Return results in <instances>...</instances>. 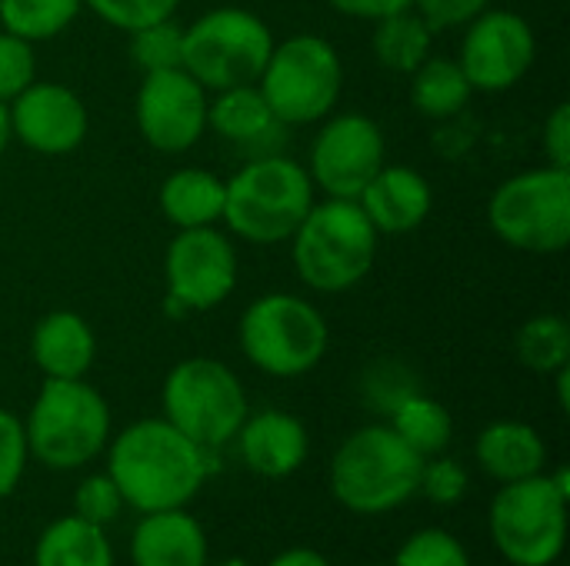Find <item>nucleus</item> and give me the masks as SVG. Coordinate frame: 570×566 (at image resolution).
<instances>
[{
  "label": "nucleus",
  "mask_w": 570,
  "mask_h": 566,
  "mask_svg": "<svg viewBox=\"0 0 570 566\" xmlns=\"http://www.w3.org/2000/svg\"><path fill=\"white\" fill-rule=\"evenodd\" d=\"M214 454L187 440L164 417L124 427L107 444V477L127 507L140 514L187 507L214 474Z\"/></svg>",
  "instance_id": "1"
},
{
  "label": "nucleus",
  "mask_w": 570,
  "mask_h": 566,
  "mask_svg": "<svg viewBox=\"0 0 570 566\" xmlns=\"http://www.w3.org/2000/svg\"><path fill=\"white\" fill-rule=\"evenodd\" d=\"M314 207V183L307 167L284 157L264 153L244 163L224 180V224L234 237L271 247L287 244L307 210Z\"/></svg>",
  "instance_id": "2"
},
{
  "label": "nucleus",
  "mask_w": 570,
  "mask_h": 566,
  "mask_svg": "<svg viewBox=\"0 0 570 566\" xmlns=\"http://www.w3.org/2000/svg\"><path fill=\"white\" fill-rule=\"evenodd\" d=\"M377 240L381 234L357 200L327 197L324 203L314 200L287 244L304 287L317 294H344L371 274Z\"/></svg>",
  "instance_id": "3"
},
{
  "label": "nucleus",
  "mask_w": 570,
  "mask_h": 566,
  "mask_svg": "<svg viewBox=\"0 0 570 566\" xmlns=\"http://www.w3.org/2000/svg\"><path fill=\"white\" fill-rule=\"evenodd\" d=\"M424 457L411 450L391 424L354 430L331 460V494L361 517H377L404 507L421 484Z\"/></svg>",
  "instance_id": "4"
},
{
  "label": "nucleus",
  "mask_w": 570,
  "mask_h": 566,
  "mask_svg": "<svg viewBox=\"0 0 570 566\" xmlns=\"http://www.w3.org/2000/svg\"><path fill=\"white\" fill-rule=\"evenodd\" d=\"M27 450L50 470H77L110 444V407L80 380H43L23 420Z\"/></svg>",
  "instance_id": "5"
},
{
  "label": "nucleus",
  "mask_w": 570,
  "mask_h": 566,
  "mask_svg": "<svg viewBox=\"0 0 570 566\" xmlns=\"http://www.w3.org/2000/svg\"><path fill=\"white\" fill-rule=\"evenodd\" d=\"M570 470L501 484L491 500V540L511 566H551L568 540Z\"/></svg>",
  "instance_id": "6"
},
{
  "label": "nucleus",
  "mask_w": 570,
  "mask_h": 566,
  "mask_svg": "<svg viewBox=\"0 0 570 566\" xmlns=\"http://www.w3.org/2000/svg\"><path fill=\"white\" fill-rule=\"evenodd\" d=\"M237 344L261 374L294 380L324 360L331 327L311 300L297 294H264L240 314Z\"/></svg>",
  "instance_id": "7"
},
{
  "label": "nucleus",
  "mask_w": 570,
  "mask_h": 566,
  "mask_svg": "<svg viewBox=\"0 0 570 566\" xmlns=\"http://www.w3.org/2000/svg\"><path fill=\"white\" fill-rule=\"evenodd\" d=\"M257 87L284 127L317 123L331 117L344 87V63L331 40L294 33L274 43Z\"/></svg>",
  "instance_id": "8"
},
{
  "label": "nucleus",
  "mask_w": 570,
  "mask_h": 566,
  "mask_svg": "<svg viewBox=\"0 0 570 566\" xmlns=\"http://www.w3.org/2000/svg\"><path fill=\"white\" fill-rule=\"evenodd\" d=\"M164 420L204 450L230 444L247 420V394L230 367L214 357H187L170 367L160 390Z\"/></svg>",
  "instance_id": "9"
},
{
  "label": "nucleus",
  "mask_w": 570,
  "mask_h": 566,
  "mask_svg": "<svg viewBox=\"0 0 570 566\" xmlns=\"http://www.w3.org/2000/svg\"><path fill=\"white\" fill-rule=\"evenodd\" d=\"M271 27L244 7H214L184 27L180 67L207 90H227L240 83H257L271 50Z\"/></svg>",
  "instance_id": "10"
},
{
  "label": "nucleus",
  "mask_w": 570,
  "mask_h": 566,
  "mask_svg": "<svg viewBox=\"0 0 570 566\" xmlns=\"http://www.w3.org/2000/svg\"><path fill=\"white\" fill-rule=\"evenodd\" d=\"M501 244L521 254H561L570 240V170L551 163L508 177L488 203Z\"/></svg>",
  "instance_id": "11"
},
{
  "label": "nucleus",
  "mask_w": 570,
  "mask_h": 566,
  "mask_svg": "<svg viewBox=\"0 0 570 566\" xmlns=\"http://www.w3.org/2000/svg\"><path fill=\"white\" fill-rule=\"evenodd\" d=\"M167 314L187 317L220 307L237 287V250L217 227L177 230L164 254Z\"/></svg>",
  "instance_id": "12"
},
{
  "label": "nucleus",
  "mask_w": 570,
  "mask_h": 566,
  "mask_svg": "<svg viewBox=\"0 0 570 566\" xmlns=\"http://www.w3.org/2000/svg\"><path fill=\"white\" fill-rule=\"evenodd\" d=\"M381 167H384V133L377 120L357 110L324 117V127L311 143V160H307V177L314 190H324L327 197H341V200H357Z\"/></svg>",
  "instance_id": "13"
},
{
  "label": "nucleus",
  "mask_w": 570,
  "mask_h": 566,
  "mask_svg": "<svg viewBox=\"0 0 570 566\" xmlns=\"http://www.w3.org/2000/svg\"><path fill=\"white\" fill-rule=\"evenodd\" d=\"M538 53L531 23L514 10L488 7L464 30L458 63L468 83L481 93H504L524 80Z\"/></svg>",
  "instance_id": "14"
},
{
  "label": "nucleus",
  "mask_w": 570,
  "mask_h": 566,
  "mask_svg": "<svg viewBox=\"0 0 570 566\" xmlns=\"http://www.w3.org/2000/svg\"><path fill=\"white\" fill-rule=\"evenodd\" d=\"M134 120L154 150L184 153L207 130V90L184 67L144 73L134 97Z\"/></svg>",
  "instance_id": "15"
},
{
  "label": "nucleus",
  "mask_w": 570,
  "mask_h": 566,
  "mask_svg": "<svg viewBox=\"0 0 570 566\" xmlns=\"http://www.w3.org/2000/svg\"><path fill=\"white\" fill-rule=\"evenodd\" d=\"M7 113L10 137L43 157L73 153L90 130L87 103L70 87L53 80H33L23 93H17L7 103Z\"/></svg>",
  "instance_id": "16"
},
{
  "label": "nucleus",
  "mask_w": 570,
  "mask_h": 566,
  "mask_svg": "<svg viewBox=\"0 0 570 566\" xmlns=\"http://www.w3.org/2000/svg\"><path fill=\"white\" fill-rule=\"evenodd\" d=\"M361 210L377 234H411L417 230L434 207V190L428 177L404 163H384L357 197Z\"/></svg>",
  "instance_id": "17"
},
{
  "label": "nucleus",
  "mask_w": 570,
  "mask_h": 566,
  "mask_svg": "<svg viewBox=\"0 0 570 566\" xmlns=\"http://www.w3.org/2000/svg\"><path fill=\"white\" fill-rule=\"evenodd\" d=\"M234 440L240 447L244 464L257 477H267V480H284L297 474L311 450L307 427L294 414H284V410L247 414Z\"/></svg>",
  "instance_id": "18"
},
{
  "label": "nucleus",
  "mask_w": 570,
  "mask_h": 566,
  "mask_svg": "<svg viewBox=\"0 0 570 566\" xmlns=\"http://www.w3.org/2000/svg\"><path fill=\"white\" fill-rule=\"evenodd\" d=\"M134 566H207V534L187 507L144 514L130 534Z\"/></svg>",
  "instance_id": "19"
},
{
  "label": "nucleus",
  "mask_w": 570,
  "mask_h": 566,
  "mask_svg": "<svg viewBox=\"0 0 570 566\" xmlns=\"http://www.w3.org/2000/svg\"><path fill=\"white\" fill-rule=\"evenodd\" d=\"M30 357L43 380H80L94 367L97 337L73 310H50L30 334Z\"/></svg>",
  "instance_id": "20"
},
{
  "label": "nucleus",
  "mask_w": 570,
  "mask_h": 566,
  "mask_svg": "<svg viewBox=\"0 0 570 566\" xmlns=\"http://www.w3.org/2000/svg\"><path fill=\"white\" fill-rule=\"evenodd\" d=\"M474 457L481 470L498 484H514L544 474L548 467V444L544 437L521 420H498L488 424L474 444Z\"/></svg>",
  "instance_id": "21"
},
{
  "label": "nucleus",
  "mask_w": 570,
  "mask_h": 566,
  "mask_svg": "<svg viewBox=\"0 0 570 566\" xmlns=\"http://www.w3.org/2000/svg\"><path fill=\"white\" fill-rule=\"evenodd\" d=\"M284 123L274 117L257 83H240L207 97V130L237 147L267 143Z\"/></svg>",
  "instance_id": "22"
},
{
  "label": "nucleus",
  "mask_w": 570,
  "mask_h": 566,
  "mask_svg": "<svg viewBox=\"0 0 570 566\" xmlns=\"http://www.w3.org/2000/svg\"><path fill=\"white\" fill-rule=\"evenodd\" d=\"M157 207L177 230L217 227L224 217V180L200 167H180L164 177L157 190Z\"/></svg>",
  "instance_id": "23"
},
{
  "label": "nucleus",
  "mask_w": 570,
  "mask_h": 566,
  "mask_svg": "<svg viewBox=\"0 0 570 566\" xmlns=\"http://www.w3.org/2000/svg\"><path fill=\"white\" fill-rule=\"evenodd\" d=\"M33 566H114V550L104 527L70 514L47 524L33 547Z\"/></svg>",
  "instance_id": "24"
},
{
  "label": "nucleus",
  "mask_w": 570,
  "mask_h": 566,
  "mask_svg": "<svg viewBox=\"0 0 570 566\" xmlns=\"http://www.w3.org/2000/svg\"><path fill=\"white\" fill-rule=\"evenodd\" d=\"M431 47H434V30L414 7L374 20L371 50H374L377 63L394 73L417 70L431 57Z\"/></svg>",
  "instance_id": "25"
},
{
  "label": "nucleus",
  "mask_w": 570,
  "mask_h": 566,
  "mask_svg": "<svg viewBox=\"0 0 570 566\" xmlns=\"http://www.w3.org/2000/svg\"><path fill=\"white\" fill-rule=\"evenodd\" d=\"M474 87L468 83L458 57H428L417 70H411V103L421 117L448 120L461 113L471 100Z\"/></svg>",
  "instance_id": "26"
},
{
  "label": "nucleus",
  "mask_w": 570,
  "mask_h": 566,
  "mask_svg": "<svg viewBox=\"0 0 570 566\" xmlns=\"http://www.w3.org/2000/svg\"><path fill=\"white\" fill-rule=\"evenodd\" d=\"M391 430L411 450H417L428 460V457H438V454H444L451 447L454 420H451V414H448L444 404H438L434 397L414 390L411 397H404L391 410Z\"/></svg>",
  "instance_id": "27"
},
{
  "label": "nucleus",
  "mask_w": 570,
  "mask_h": 566,
  "mask_svg": "<svg viewBox=\"0 0 570 566\" xmlns=\"http://www.w3.org/2000/svg\"><path fill=\"white\" fill-rule=\"evenodd\" d=\"M514 354L528 370H534L541 377L558 374L561 367L570 364L568 320L561 314H538V317L524 320L514 337Z\"/></svg>",
  "instance_id": "28"
},
{
  "label": "nucleus",
  "mask_w": 570,
  "mask_h": 566,
  "mask_svg": "<svg viewBox=\"0 0 570 566\" xmlns=\"http://www.w3.org/2000/svg\"><path fill=\"white\" fill-rule=\"evenodd\" d=\"M80 10L83 0H0V30L43 43L60 37Z\"/></svg>",
  "instance_id": "29"
},
{
  "label": "nucleus",
  "mask_w": 570,
  "mask_h": 566,
  "mask_svg": "<svg viewBox=\"0 0 570 566\" xmlns=\"http://www.w3.org/2000/svg\"><path fill=\"white\" fill-rule=\"evenodd\" d=\"M184 57V27L167 17L157 23H147L130 33V60L140 73L154 70H174Z\"/></svg>",
  "instance_id": "30"
},
{
  "label": "nucleus",
  "mask_w": 570,
  "mask_h": 566,
  "mask_svg": "<svg viewBox=\"0 0 570 566\" xmlns=\"http://www.w3.org/2000/svg\"><path fill=\"white\" fill-rule=\"evenodd\" d=\"M394 566H471V557L454 534L421 530L401 544Z\"/></svg>",
  "instance_id": "31"
},
{
  "label": "nucleus",
  "mask_w": 570,
  "mask_h": 566,
  "mask_svg": "<svg viewBox=\"0 0 570 566\" xmlns=\"http://www.w3.org/2000/svg\"><path fill=\"white\" fill-rule=\"evenodd\" d=\"M37 80V53L33 43L0 30V103H10Z\"/></svg>",
  "instance_id": "32"
},
{
  "label": "nucleus",
  "mask_w": 570,
  "mask_h": 566,
  "mask_svg": "<svg viewBox=\"0 0 570 566\" xmlns=\"http://www.w3.org/2000/svg\"><path fill=\"white\" fill-rule=\"evenodd\" d=\"M177 3L180 0H83V7H90L104 23L124 33H134L147 23L174 17Z\"/></svg>",
  "instance_id": "33"
},
{
  "label": "nucleus",
  "mask_w": 570,
  "mask_h": 566,
  "mask_svg": "<svg viewBox=\"0 0 570 566\" xmlns=\"http://www.w3.org/2000/svg\"><path fill=\"white\" fill-rule=\"evenodd\" d=\"M468 484H471V480H468V470H464L454 457L438 454V457H428V460H424L417 490H421L431 504H438V507H454L458 500H464Z\"/></svg>",
  "instance_id": "34"
},
{
  "label": "nucleus",
  "mask_w": 570,
  "mask_h": 566,
  "mask_svg": "<svg viewBox=\"0 0 570 566\" xmlns=\"http://www.w3.org/2000/svg\"><path fill=\"white\" fill-rule=\"evenodd\" d=\"M124 510V497L117 490V484L107 474H94L87 480H80L77 494H73V514L87 524L107 527L117 520V514Z\"/></svg>",
  "instance_id": "35"
},
{
  "label": "nucleus",
  "mask_w": 570,
  "mask_h": 566,
  "mask_svg": "<svg viewBox=\"0 0 570 566\" xmlns=\"http://www.w3.org/2000/svg\"><path fill=\"white\" fill-rule=\"evenodd\" d=\"M27 434H23V420L10 410L0 407V500L10 497L27 470Z\"/></svg>",
  "instance_id": "36"
},
{
  "label": "nucleus",
  "mask_w": 570,
  "mask_h": 566,
  "mask_svg": "<svg viewBox=\"0 0 570 566\" xmlns=\"http://www.w3.org/2000/svg\"><path fill=\"white\" fill-rule=\"evenodd\" d=\"M417 390V384H414V377L401 367V364H394V360H381L377 367H371L367 370V377H364V397H367V404L374 407V410H381V414H391L404 397H411Z\"/></svg>",
  "instance_id": "37"
},
{
  "label": "nucleus",
  "mask_w": 570,
  "mask_h": 566,
  "mask_svg": "<svg viewBox=\"0 0 570 566\" xmlns=\"http://www.w3.org/2000/svg\"><path fill=\"white\" fill-rule=\"evenodd\" d=\"M488 7L491 0H414V10L431 23L434 33L451 30V27H468Z\"/></svg>",
  "instance_id": "38"
},
{
  "label": "nucleus",
  "mask_w": 570,
  "mask_h": 566,
  "mask_svg": "<svg viewBox=\"0 0 570 566\" xmlns=\"http://www.w3.org/2000/svg\"><path fill=\"white\" fill-rule=\"evenodd\" d=\"M544 157L551 167L570 170V103H558L544 120Z\"/></svg>",
  "instance_id": "39"
},
{
  "label": "nucleus",
  "mask_w": 570,
  "mask_h": 566,
  "mask_svg": "<svg viewBox=\"0 0 570 566\" xmlns=\"http://www.w3.org/2000/svg\"><path fill=\"white\" fill-rule=\"evenodd\" d=\"M327 3L344 17H357V20H371V23L387 13L414 7V0H327Z\"/></svg>",
  "instance_id": "40"
},
{
  "label": "nucleus",
  "mask_w": 570,
  "mask_h": 566,
  "mask_svg": "<svg viewBox=\"0 0 570 566\" xmlns=\"http://www.w3.org/2000/svg\"><path fill=\"white\" fill-rule=\"evenodd\" d=\"M267 566H331V560L321 554V550H311V547H291L284 554H277Z\"/></svg>",
  "instance_id": "41"
},
{
  "label": "nucleus",
  "mask_w": 570,
  "mask_h": 566,
  "mask_svg": "<svg viewBox=\"0 0 570 566\" xmlns=\"http://www.w3.org/2000/svg\"><path fill=\"white\" fill-rule=\"evenodd\" d=\"M7 147H10V113H7V103H0V157Z\"/></svg>",
  "instance_id": "42"
},
{
  "label": "nucleus",
  "mask_w": 570,
  "mask_h": 566,
  "mask_svg": "<svg viewBox=\"0 0 570 566\" xmlns=\"http://www.w3.org/2000/svg\"><path fill=\"white\" fill-rule=\"evenodd\" d=\"M217 566H250L247 560H240V557H230V560H224V564H217Z\"/></svg>",
  "instance_id": "43"
}]
</instances>
